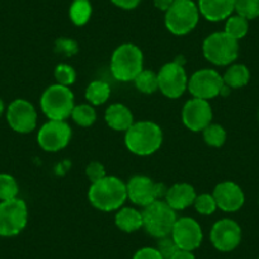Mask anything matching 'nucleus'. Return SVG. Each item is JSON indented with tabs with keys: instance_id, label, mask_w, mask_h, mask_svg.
<instances>
[{
	"instance_id": "f257e3e1",
	"label": "nucleus",
	"mask_w": 259,
	"mask_h": 259,
	"mask_svg": "<svg viewBox=\"0 0 259 259\" xmlns=\"http://www.w3.org/2000/svg\"><path fill=\"white\" fill-rule=\"evenodd\" d=\"M88 198L89 202L99 211L111 212L119 210V207L127 200L126 183L117 177L106 176L92 183Z\"/></svg>"
},
{
	"instance_id": "f03ea898",
	"label": "nucleus",
	"mask_w": 259,
	"mask_h": 259,
	"mask_svg": "<svg viewBox=\"0 0 259 259\" xmlns=\"http://www.w3.org/2000/svg\"><path fill=\"white\" fill-rule=\"evenodd\" d=\"M163 143V133L156 123L150 121L134 122L126 131L124 144L133 154L148 156L159 150Z\"/></svg>"
},
{
	"instance_id": "7ed1b4c3",
	"label": "nucleus",
	"mask_w": 259,
	"mask_h": 259,
	"mask_svg": "<svg viewBox=\"0 0 259 259\" xmlns=\"http://www.w3.org/2000/svg\"><path fill=\"white\" fill-rule=\"evenodd\" d=\"M144 56L141 50L134 44H123L112 54L111 71L119 81H134L144 70Z\"/></svg>"
},
{
	"instance_id": "20e7f679",
	"label": "nucleus",
	"mask_w": 259,
	"mask_h": 259,
	"mask_svg": "<svg viewBox=\"0 0 259 259\" xmlns=\"http://www.w3.org/2000/svg\"><path fill=\"white\" fill-rule=\"evenodd\" d=\"M143 228L154 238H165L171 234L177 221L176 211L165 202L158 200L146 206L143 212Z\"/></svg>"
},
{
	"instance_id": "39448f33",
	"label": "nucleus",
	"mask_w": 259,
	"mask_h": 259,
	"mask_svg": "<svg viewBox=\"0 0 259 259\" xmlns=\"http://www.w3.org/2000/svg\"><path fill=\"white\" fill-rule=\"evenodd\" d=\"M74 94L69 87H49L41 97V109L51 121H65L71 116L74 109Z\"/></svg>"
},
{
	"instance_id": "423d86ee",
	"label": "nucleus",
	"mask_w": 259,
	"mask_h": 259,
	"mask_svg": "<svg viewBox=\"0 0 259 259\" xmlns=\"http://www.w3.org/2000/svg\"><path fill=\"white\" fill-rule=\"evenodd\" d=\"M200 19L198 7L192 0H174L165 12V26L170 33L184 36L193 31Z\"/></svg>"
},
{
	"instance_id": "0eeeda50",
	"label": "nucleus",
	"mask_w": 259,
	"mask_h": 259,
	"mask_svg": "<svg viewBox=\"0 0 259 259\" xmlns=\"http://www.w3.org/2000/svg\"><path fill=\"white\" fill-rule=\"evenodd\" d=\"M202 50L208 61L218 66H225L236 60L239 44L238 39L229 36L226 32H216L205 39Z\"/></svg>"
},
{
	"instance_id": "6e6552de",
	"label": "nucleus",
	"mask_w": 259,
	"mask_h": 259,
	"mask_svg": "<svg viewBox=\"0 0 259 259\" xmlns=\"http://www.w3.org/2000/svg\"><path fill=\"white\" fill-rule=\"evenodd\" d=\"M28 208L26 202L16 197L0 202V236H16L26 228Z\"/></svg>"
},
{
	"instance_id": "1a4fd4ad",
	"label": "nucleus",
	"mask_w": 259,
	"mask_h": 259,
	"mask_svg": "<svg viewBox=\"0 0 259 259\" xmlns=\"http://www.w3.org/2000/svg\"><path fill=\"white\" fill-rule=\"evenodd\" d=\"M126 188L127 198H130V201L135 205L143 207L165 197L168 191L163 183H155L153 179L145 176L133 177L126 184Z\"/></svg>"
},
{
	"instance_id": "9d476101",
	"label": "nucleus",
	"mask_w": 259,
	"mask_h": 259,
	"mask_svg": "<svg viewBox=\"0 0 259 259\" xmlns=\"http://www.w3.org/2000/svg\"><path fill=\"white\" fill-rule=\"evenodd\" d=\"M158 83L160 92L168 98H179L184 93L188 88V78L179 60L164 65L158 74Z\"/></svg>"
},
{
	"instance_id": "9b49d317",
	"label": "nucleus",
	"mask_w": 259,
	"mask_h": 259,
	"mask_svg": "<svg viewBox=\"0 0 259 259\" xmlns=\"http://www.w3.org/2000/svg\"><path fill=\"white\" fill-rule=\"evenodd\" d=\"M224 79L220 74L212 69L198 70L188 79V91L193 98L208 99L220 96L224 88Z\"/></svg>"
},
{
	"instance_id": "f8f14e48",
	"label": "nucleus",
	"mask_w": 259,
	"mask_h": 259,
	"mask_svg": "<svg viewBox=\"0 0 259 259\" xmlns=\"http://www.w3.org/2000/svg\"><path fill=\"white\" fill-rule=\"evenodd\" d=\"M71 139V128L65 121H51L39 128L37 141L45 151L55 153L66 148Z\"/></svg>"
},
{
	"instance_id": "ddd939ff",
	"label": "nucleus",
	"mask_w": 259,
	"mask_h": 259,
	"mask_svg": "<svg viewBox=\"0 0 259 259\" xmlns=\"http://www.w3.org/2000/svg\"><path fill=\"white\" fill-rule=\"evenodd\" d=\"M7 121L16 133H32L37 124V112L26 99H16L9 104Z\"/></svg>"
},
{
	"instance_id": "4468645a",
	"label": "nucleus",
	"mask_w": 259,
	"mask_h": 259,
	"mask_svg": "<svg viewBox=\"0 0 259 259\" xmlns=\"http://www.w3.org/2000/svg\"><path fill=\"white\" fill-rule=\"evenodd\" d=\"M170 236L179 249L188 251L197 249L203 239L201 225L191 218L177 219Z\"/></svg>"
},
{
	"instance_id": "2eb2a0df",
	"label": "nucleus",
	"mask_w": 259,
	"mask_h": 259,
	"mask_svg": "<svg viewBox=\"0 0 259 259\" xmlns=\"http://www.w3.org/2000/svg\"><path fill=\"white\" fill-rule=\"evenodd\" d=\"M210 239L212 245L218 250L231 251L240 244L241 229L238 223L231 219H223L213 224L210 233Z\"/></svg>"
},
{
	"instance_id": "dca6fc26",
	"label": "nucleus",
	"mask_w": 259,
	"mask_h": 259,
	"mask_svg": "<svg viewBox=\"0 0 259 259\" xmlns=\"http://www.w3.org/2000/svg\"><path fill=\"white\" fill-rule=\"evenodd\" d=\"M182 119L187 128L193 133H200L212 121V108L206 99L193 98L184 104Z\"/></svg>"
},
{
	"instance_id": "f3484780",
	"label": "nucleus",
	"mask_w": 259,
	"mask_h": 259,
	"mask_svg": "<svg viewBox=\"0 0 259 259\" xmlns=\"http://www.w3.org/2000/svg\"><path fill=\"white\" fill-rule=\"evenodd\" d=\"M218 208L225 212H236L243 207L245 196L240 187L231 181L221 182L215 187L212 193Z\"/></svg>"
},
{
	"instance_id": "a211bd4d",
	"label": "nucleus",
	"mask_w": 259,
	"mask_h": 259,
	"mask_svg": "<svg viewBox=\"0 0 259 259\" xmlns=\"http://www.w3.org/2000/svg\"><path fill=\"white\" fill-rule=\"evenodd\" d=\"M236 0H198L200 14L210 22H220L229 18L235 11Z\"/></svg>"
},
{
	"instance_id": "6ab92c4d",
	"label": "nucleus",
	"mask_w": 259,
	"mask_h": 259,
	"mask_svg": "<svg viewBox=\"0 0 259 259\" xmlns=\"http://www.w3.org/2000/svg\"><path fill=\"white\" fill-rule=\"evenodd\" d=\"M196 191L188 183H177L168 188L165 194V202L173 208L174 211L186 210L191 205H193L196 200Z\"/></svg>"
},
{
	"instance_id": "aec40b11",
	"label": "nucleus",
	"mask_w": 259,
	"mask_h": 259,
	"mask_svg": "<svg viewBox=\"0 0 259 259\" xmlns=\"http://www.w3.org/2000/svg\"><path fill=\"white\" fill-rule=\"evenodd\" d=\"M107 124L114 131H124L134 124L133 112L121 103H114L107 108L104 114Z\"/></svg>"
},
{
	"instance_id": "412c9836",
	"label": "nucleus",
	"mask_w": 259,
	"mask_h": 259,
	"mask_svg": "<svg viewBox=\"0 0 259 259\" xmlns=\"http://www.w3.org/2000/svg\"><path fill=\"white\" fill-rule=\"evenodd\" d=\"M114 223L119 230L124 233H134L143 228V213L131 207L121 208L116 213Z\"/></svg>"
},
{
	"instance_id": "4be33fe9",
	"label": "nucleus",
	"mask_w": 259,
	"mask_h": 259,
	"mask_svg": "<svg viewBox=\"0 0 259 259\" xmlns=\"http://www.w3.org/2000/svg\"><path fill=\"white\" fill-rule=\"evenodd\" d=\"M224 84L229 88H241L245 87L249 83L250 79V73L249 69L243 64H235L231 65L230 68L225 71L223 76Z\"/></svg>"
},
{
	"instance_id": "5701e85b",
	"label": "nucleus",
	"mask_w": 259,
	"mask_h": 259,
	"mask_svg": "<svg viewBox=\"0 0 259 259\" xmlns=\"http://www.w3.org/2000/svg\"><path fill=\"white\" fill-rule=\"evenodd\" d=\"M111 94V89L106 81L102 80H94L87 87L85 91V98L91 102L94 106H99L107 102Z\"/></svg>"
},
{
	"instance_id": "b1692460",
	"label": "nucleus",
	"mask_w": 259,
	"mask_h": 259,
	"mask_svg": "<svg viewBox=\"0 0 259 259\" xmlns=\"http://www.w3.org/2000/svg\"><path fill=\"white\" fill-rule=\"evenodd\" d=\"M69 16L75 26H84L92 16V6L89 0H74L69 11Z\"/></svg>"
},
{
	"instance_id": "393cba45",
	"label": "nucleus",
	"mask_w": 259,
	"mask_h": 259,
	"mask_svg": "<svg viewBox=\"0 0 259 259\" xmlns=\"http://www.w3.org/2000/svg\"><path fill=\"white\" fill-rule=\"evenodd\" d=\"M249 29V23L245 18L240 16H230L226 21L225 32L235 39H241L246 36Z\"/></svg>"
},
{
	"instance_id": "a878e982",
	"label": "nucleus",
	"mask_w": 259,
	"mask_h": 259,
	"mask_svg": "<svg viewBox=\"0 0 259 259\" xmlns=\"http://www.w3.org/2000/svg\"><path fill=\"white\" fill-rule=\"evenodd\" d=\"M135 85L141 93L151 94L159 89L158 74L150 70H143L135 78Z\"/></svg>"
},
{
	"instance_id": "bb28decb",
	"label": "nucleus",
	"mask_w": 259,
	"mask_h": 259,
	"mask_svg": "<svg viewBox=\"0 0 259 259\" xmlns=\"http://www.w3.org/2000/svg\"><path fill=\"white\" fill-rule=\"evenodd\" d=\"M74 122L81 127H89L96 122L97 113L94 108L89 104H80V106L74 107L71 112Z\"/></svg>"
},
{
	"instance_id": "cd10ccee",
	"label": "nucleus",
	"mask_w": 259,
	"mask_h": 259,
	"mask_svg": "<svg viewBox=\"0 0 259 259\" xmlns=\"http://www.w3.org/2000/svg\"><path fill=\"white\" fill-rule=\"evenodd\" d=\"M203 133V139H205L206 144L213 148H220L225 144L226 140V131L224 130L223 126L215 123H210Z\"/></svg>"
},
{
	"instance_id": "c85d7f7f",
	"label": "nucleus",
	"mask_w": 259,
	"mask_h": 259,
	"mask_svg": "<svg viewBox=\"0 0 259 259\" xmlns=\"http://www.w3.org/2000/svg\"><path fill=\"white\" fill-rule=\"evenodd\" d=\"M18 183L12 176L0 173V201L13 200L18 196Z\"/></svg>"
},
{
	"instance_id": "c756f323",
	"label": "nucleus",
	"mask_w": 259,
	"mask_h": 259,
	"mask_svg": "<svg viewBox=\"0 0 259 259\" xmlns=\"http://www.w3.org/2000/svg\"><path fill=\"white\" fill-rule=\"evenodd\" d=\"M235 12L246 21L259 17V0H236Z\"/></svg>"
},
{
	"instance_id": "7c9ffc66",
	"label": "nucleus",
	"mask_w": 259,
	"mask_h": 259,
	"mask_svg": "<svg viewBox=\"0 0 259 259\" xmlns=\"http://www.w3.org/2000/svg\"><path fill=\"white\" fill-rule=\"evenodd\" d=\"M193 205L198 213L206 216L212 215L216 211V208H218L215 198H213L212 194L210 193H202L200 194V196H196V200H194Z\"/></svg>"
},
{
	"instance_id": "2f4dec72",
	"label": "nucleus",
	"mask_w": 259,
	"mask_h": 259,
	"mask_svg": "<svg viewBox=\"0 0 259 259\" xmlns=\"http://www.w3.org/2000/svg\"><path fill=\"white\" fill-rule=\"evenodd\" d=\"M55 78H56L57 84L69 87L75 81L76 73L71 66H69V65L60 64L57 65L56 69H55Z\"/></svg>"
},
{
	"instance_id": "473e14b6",
	"label": "nucleus",
	"mask_w": 259,
	"mask_h": 259,
	"mask_svg": "<svg viewBox=\"0 0 259 259\" xmlns=\"http://www.w3.org/2000/svg\"><path fill=\"white\" fill-rule=\"evenodd\" d=\"M55 51L66 56H73L78 52V44L73 39L60 38L55 42Z\"/></svg>"
},
{
	"instance_id": "72a5a7b5",
	"label": "nucleus",
	"mask_w": 259,
	"mask_h": 259,
	"mask_svg": "<svg viewBox=\"0 0 259 259\" xmlns=\"http://www.w3.org/2000/svg\"><path fill=\"white\" fill-rule=\"evenodd\" d=\"M158 249L160 251V254L163 255L164 259H170L171 256L176 254V251L178 250V246L177 244L174 243V240L171 239V236H165V238H161L159 239V243H158Z\"/></svg>"
},
{
	"instance_id": "f704fd0d",
	"label": "nucleus",
	"mask_w": 259,
	"mask_h": 259,
	"mask_svg": "<svg viewBox=\"0 0 259 259\" xmlns=\"http://www.w3.org/2000/svg\"><path fill=\"white\" fill-rule=\"evenodd\" d=\"M85 173L87 176H88V178L91 179L92 183H94V182L99 181V179L106 177V169H104V166L102 165L101 163H98V161H92V163L87 166Z\"/></svg>"
},
{
	"instance_id": "c9c22d12",
	"label": "nucleus",
	"mask_w": 259,
	"mask_h": 259,
	"mask_svg": "<svg viewBox=\"0 0 259 259\" xmlns=\"http://www.w3.org/2000/svg\"><path fill=\"white\" fill-rule=\"evenodd\" d=\"M133 259H164V258L160 254V251H159L156 248L146 246V248H141L140 250L136 251Z\"/></svg>"
},
{
	"instance_id": "e433bc0d",
	"label": "nucleus",
	"mask_w": 259,
	"mask_h": 259,
	"mask_svg": "<svg viewBox=\"0 0 259 259\" xmlns=\"http://www.w3.org/2000/svg\"><path fill=\"white\" fill-rule=\"evenodd\" d=\"M111 2L118 8L130 11V9H135L140 4L141 0H111Z\"/></svg>"
},
{
	"instance_id": "4c0bfd02",
	"label": "nucleus",
	"mask_w": 259,
	"mask_h": 259,
	"mask_svg": "<svg viewBox=\"0 0 259 259\" xmlns=\"http://www.w3.org/2000/svg\"><path fill=\"white\" fill-rule=\"evenodd\" d=\"M174 0H154V6L159 9V11L166 12L170 6L173 4Z\"/></svg>"
},
{
	"instance_id": "58836bf2",
	"label": "nucleus",
	"mask_w": 259,
	"mask_h": 259,
	"mask_svg": "<svg viewBox=\"0 0 259 259\" xmlns=\"http://www.w3.org/2000/svg\"><path fill=\"white\" fill-rule=\"evenodd\" d=\"M170 259H196V258H194V255L192 251L178 249V250L176 251V254H174Z\"/></svg>"
},
{
	"instance_id": "ea45409f",
	"label": "nucleus",
	"mask_w": 259,
	"mask_h": 259,
	"mask_svg": "<svg viewBox=\"0 0 259 259\" xmlns=\"http://www.w3.org/2000/svg\"><path fill=\"white\" fill-rule=\"evenodd\" d=\"M3 112H4V103H3V101L0 99V116L3 114Z\"/></svg>"
},
{
	"instance_id": "a19ab883",
	"label": "nucleus",
	"mask_w": 259,
	"mask_h": 259,
	"mask_svg": "<svg viewBox=\"0 0 259 259\" xmlns=\"http://www.w3.org/2000/svg\"><path fill=\"white\" fill-rule=\"evenodd\" d=\"M258 259H259V258H258Z\"/></svg>"
}]
</instances>
